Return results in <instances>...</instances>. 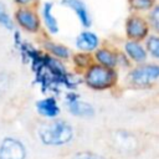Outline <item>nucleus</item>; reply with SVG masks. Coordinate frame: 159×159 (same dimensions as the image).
Returning a JSON list of instances; mask_svg holds the SVG:
<instances>
[{
    "label": "nucleus",
    "mask_w": 159,
    "mask_h": 159,
    "mask_svg": "<svg viewBox=\"0 0 159 159\" xmlns=\"http://www.w3.org/2000/svg\"><path fill=\"white\" fill-rule=\"evenodd\" d=\"M73 132L68 123L63 120H52L45 123L39 129L40 139L47 145H62L72 139Z\"/></svg>",
    "instance_id": "1"
},
{
    "label": "nucleus",
    "mask_w": 159,
    "mask_h": 159,
    "mask_svg": "<svg viewBox=\"0 0 159 159\" xmlns=\"http://www.w3.org/2000/svg\"><path fill=\"white\" fill-rule=\"evenodd\" d=\"M86 83L93 89H107L117 81V72L112 67H106L99 63H91L84 73Z\"/></svg>",
    "instance_id": "2"
},
{
    "label": "nucleus",
    "mask_w": 159,
    "mask_h": 159,
    "mask_svg": "<svg viewBox=\"0 0 159 159\" xmlns=\"http://www.w3.org/2000/svg\"><path fill=\"white\" fill-rule=\"evenodd\" d=\"M15 26L27 34H39L42 30L39 7H15L12 14Z\"/></svg>",
    "instance_id": "3"
},
{
    "label": "nucleus",
    "mask_w": 159,
    "mask_h": 159,
    "mask_svg": "<svg viewBox=\"0 0 159 159\" xmlns=\"http://www.w3.org/2000/svg\"><path fill=\"white\" fill-rule=\"evenodd\" d=\"M150 31L152 30L144 14L130 12L124 20V34L128 40L143 41Z\"/></svg>",
    "instance_id": "4"
},
{
    "label": "nucleus",
    "mask_w": 159,
    "mask_h": 159,
    "mask_svg": "<svg viewBox=\"0 0 159 159\" xmlns=\"http://www.w3.org/2000/svg\"><path fill=\"white\" fill-rule=\"evenodd\" d=\"M159 67L155 63H139L138 67L132 70L128 75V78L132 83L137 86H148L158 80Z\"/></svg>",
    "instance_id": "5"
},
{
    "label": "nucleus",
    "mask_w": 159,
    "mask_h": 159,
    "mask_svg": "<svg viewBox=\"0 0 159 159\" xmlns=\"http://www.w3.org/2000/svg\"><path fill=\"white\" fill-rule=\"evenodd\" d=\"M55 10V2L53 1H43L39 6V14L41 19V25L45 27L47 34L50 35H56L60 32V24L57 17L53 14Z\"/></svg>",
    "instance_id": "6"
},
{
    "label": "nucleus",
    "mask_w": 159,
    "mask_h": 159,
    "mask_svg": "<svg viewBox=\"0 0 159 159\" xmlns=\"http://www.w3.org/2000/svg\"><path fill=\"white\" fill-rule=\"evenodd\" d=\"M60 2L61 6L71 10L76 15L78 22L83 29H89L92 26V16L88 6L83 0H61Z\"/></svg>",
    "instance_id": "7"
},
{
    "label": "nucleus",
    "mask_w": 159,
    "mask_h": 159,
    "mask_svg": "<svg viewBox=\"0 0 159 159\" xmlns=\"http://www.w3.org/2000/svg\"><path fill=\"white\" fill-rule=\"evenodd\" d=\"M26 150L24 144L11 137L5 138L0 144V159H25Z\"/></svg>",
    "instance_id": "8"
},
{
    "label": "nucleus",
    "mask_w": 159,
    "mask_h": 159,
    "mask_svg": "<svg viewBox=\"0 0 159 159\" xmlns=\"http://www.w3.org/2000/svg\"><path fill=\"white\" fill-rule=\"evenodd\" d=\"M75 45H76V47H77L80 51L91 53V52H93L96 48L99 47V45H101V39H99V36H98L94 31H92L91 29H84V30H82V31L77 35V37H76V40H75Z\"/></svg>",
    "instance_id": "9"
},
{
    "label": "nucleus",
    "mask_w": 159,
    "mask_h": 159,
    "mask_svg": "<svg viewBox=\"0 0 159 159\" xmlns=\"http://www.w3.org/2000/svg\"><path fill=\"white\" fill-rule=\"evenodd\" d=\"M123 50H124V55L135 63H143L148 60V53L142 41L127 39V41L124 42Z\"/></svg>",
    "instance_id": "10"
},
{
    "label": "nucleus",
    "mask_w": 159,
    "mask_h": 159,
    "mask_svg": "<svg viewBox=\"0 0 159 159\" xmlns=\"http://www.w3.org/2000/svg\"><path fill=\"white\" fill-rule=\"evenodd\" d=\"M67 104H68V111L71 113H73L75 116H92L93 114V108L80 101V96L77 93H68L67 94Z\"/></svg>",
    "instance_id": "11"
},
{
    "label": "nucleus",
    "mask_w": 159,
    "mask_h": 159,
    "mask_svg": "<svg viewBox=\"0 0 159 159\" xmlns=\"http://www.w3.org/2000/svg\"><path fill=\"white\" fill-rule=\"evenodd\" d=\"M94 60L97 61V63L106 66V67H112L114 68L118 63V52H116L114 50L109 48V47H98L94 51Z\"/></svg>",
    "instance_id": "12"
},
{
    "label": "nucleus",
    "mask_w": 159,
    "mask_h": 159,
    "mask_svg": "<svg viewBox=\"0 0 159 159\" xmlns=\"http://www.w3.org/2000/svg\"><path fill=\"white\" fill-rule=\"evenodd\" d=\"M43 48L52 55L53 57L58 58V60H67L71 57V51L67 46H65L63 43L60 42H55L51 40H46L43 41Z\"/></svg>",
    "instance_id": "13"
},
{
    "label": "nucleus",
    "mask_w": 159,
    "mask_h": 159,
    "mask_svg": "<svg viewBox=\"0 0 159 159\" xmlns=\"http://www.w3.org/2000/svg\"><path fill=\"white\" fill-rule=\"evenodd\" d=\"M36 108L39 113H41L45 117H56L60 113V107L57 106V102L53 97H48L39 101L36 103Z\"/></svg>",
    "instance_id": "14"
},
{
    "label": "nucleus",
    "mask_w": 159,
    "mask_h": 159,
    "mask_svg": "<svg viewBox=\"0 0 159 159\" xmlns=\"http://www.w3.org/2000/svg\"><path fill=\"white\" fill-rule=\"evenodd\" d=\"M144 41V47H145V51L147 53L158 60L159 58V36H158V32H149V35L143 40Z\"/></svg>",
    "instance_id": "15"
},
{
    "label": "nucleus",
    "mask_w": 159,
    "mask_h": 159,
    "mask_svg": "<svg viewBox=\"0 0 159 159\" xmlns=\"http://www.w3.org/2000/svg\"><path fill=\"white\" fill-rule=\"evenodd\" d=\"M130 12L145 14L158 4V0H127Z\"/></svg>",
    "instance_id": "16"
},
{
    "label": "nucleus",
    "mask_w": 159,
    "mask_h": 159,
    "mask_svg": "<svg viewBox=\"0 0 159 159\" xmlns=\"http://www.w3.org/2000/svg\"><path fill=\"white\" fill-rule=\"evenodd\" d=\"M0 26L7 31H14L16 27L12 20V15H10L6 4L1 0H0Z\"/></svg>",
    "instance_id": "17"
},
{
    "label": "nucleus",
    "mask_w": 159,
    "mask_h": 159,
    "mask_svg": "<svg viewBox=\"0 0 159 159\" xmlns=\"http://www.w3.org/2000/svg\"><path fill=\"white\" fill-rule=\"evenodd\" d=\"M145 19L149 24V27L153 32H158L159 31V5L157 4L155 6H153L148 12L144 14Z\"/></svg>",
    "instance_id": "18"
},
{
    "label": "nucleus",
    "mask_w": 159,
    "mask_h": 159,
    "mask_svg": "<svg viewBox=\"0 0 159 159\" xmlns=\"http://www.w3.org/2000/svg\"><path fill=\"white\" fill-rule=\"evenodd\" d=\"M73 61L80 67H88L92 63V57H91V53L80 51L78 53H76L73 56Z\"/></svg>",
    "instance_id": "19"
},
{
    "label": "nucleus",
    "mask_w": 159,
    "mask_h": 159,
    "mask_svg": "<svg viewBox=\"0 0 159 159\" xmlns=\"http://www.w3.org/2000/svg\"><path fill=\"white\" fill-rule=\"evenodd\" d=\"M15 7H39L41 0H12Z\"/></svg>",
    "instance_id": "20"
},
{
    "label": "nucleus",
    "mask_w": 159,
    "mask_h": 159,
    "mask_svg": "<svg viewBox=\"0 0 159 159\" xmlns=\"http://www.w3.org/2000/svg\"><path fill=\"white\" fill-rule=\"evenodd\" d=\"M72 159H103V158L97 154H93V153L82 152V153H77L76 155H73Z\"/></svg>",
    "instance_id": "21"
}]
</instances>
